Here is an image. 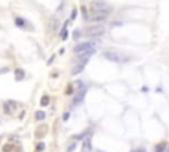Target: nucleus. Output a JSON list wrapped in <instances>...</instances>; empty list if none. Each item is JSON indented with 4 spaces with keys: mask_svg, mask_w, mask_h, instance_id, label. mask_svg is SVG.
<instances>
[{
    "mask_svg": "<svg viewBox=\"0 0 169 152\" xmlns=\"http://www.w3.org/2000/svg\"><path fill=\"white\" fill-rule=\"evenodd\" d=\"M87 37H101L102 35H104V26L102 25H94L91 28H89L85 33Z\"/></svg>",
    "mask_w": 169,
    "mask_h": 152,
    "instance_id": "nucleus-3",
    "label": "nucleus"
},
{
    "mask_svg": "<svg viewBox=\"0 0 169 152\" xmlns=\"http://www.w3.org/2000/svg\"><path fill=\"white\" fill-rule=\"evenodd\" d=\"M91 8H92V11H104V12L110 11V7L103 2H94L91 4Z\"/></svg>",
    "mask_w": 169,
    "mask_h": 152,
    "instance_id": "nucleus-5",
    "label": "nucleus"
},
{
    "mask_svg": "<svg viewBox=\"0 0 169 152\" xmlns=\"http://www.w3.org/2000/svg\"><path fill=\"white\" fill-rule=\"evenodd\" d=\"M49 28H50L53 32L57 31V29H58V19L52 17L50 20H49Z\"/></svg>",
    "mask_w": 169,
    "mask_h": 152,
    "instance_id": "nucleus-10",
    "label": "nucleus"
},
{
    "mask_svg": "<svg viewBox=\"0 0 169 152\" xmlns=\"http://www.w3.org/2000/svg\"><path fill=\"white\" fill-rule=\"evenodd\" d=\"M11 150H12V145H11V144H8V145H7V147H4V148H3V151H4V152H9Z\"/></svg>",
    "mask_w": 169,
    "mask_h": 152,
    "instance_id": "nucleus-25",
    "label": "nucleus"
},
{
    "mask_svg": "<svg viewBox=\"0 0 169 152\" xmlns=\"http://www.w3.org/2000/svg\"><path fill=\"white\" fill-rule=\"evenodd\" d=\"M49 102H50V98H49L48 95H42V97H41V101H40V105L45 107V106L49 105Z\"/></svg>",
    "mask_w": 169,
    "mask_h": 152,
    "instance_id": "nucleus-15",
    "label": "nucleus"
},
{
    "mask_svg": "<svg viewBox=\"0 0 169 152\" xmlns=\"http://www.w3.org/2000/svg\"><path fill=\"white\" fill-rule=\"evenodd\" d=\"M8 70H9V69H8V68H5V69H4V68H3V69H2V70H0V74H4V73H8Z\"/></svg>",
    "mask_w": 169,
    "mask_h": 152,
    "instance_id": "nucleus-26",
    "label": "nucleus"
},
{
    "mask_svg": "<svg viewBox=\"0 0 169 152\" xmlns=\"http://www.w3.org/2000/svg\"><path fill=\"white\" fill-rule=\"evenodd\" d=\"M44 148H45V144H44V143H38V144H37V150H38V151H42Z\"/></svg>",
    "mask_w": 169,
    "mask_h": 152,
    "instance_id": "nucleus-23",
    "label": "nucleus"
},
{
    "mask_svg": "<svg viewBox=\"0 0 169 152\" xmlns=\"http://www.w3.org/2000/svg\"><path fill=\"white\" fill-rule=\"evenodd\" d=\"M46 130H48V127H46V126H40L37 130H36V136H37V138H42L45 135Z\"/></svg>",
    "mask_w": 169,
    "mask_h": 152,
    "instance_id": "nucleus-11",
    "label": "nucleus"
},
{
    "mask_svg": "<svg viewBox=\"0 0 169 152\" xmlns=\"http://www.w3.org/2000/svg\"><path fill=\"white\" fill-rule=\"evenodd\" d=\"M69 118H70V112H64V117H62V119H64V120H68Z\"/></svg>",
    "mask_w": 169,
    "mask_h": 152,
    "instance_id": "nucleus-24",
    "label": "nucleus"
},
{
    "mask_svg": "<svg viewBox=\"0 0 169 152\" xmlns=\"http://www.w3.org/2000/svg\"><path fill=\"white\" fill-rule=\"evenodd\" d=\"M45 112L44 111H36V115H35V118H36V120H38V122H41V120H44L45 119Z\"/></svg>",
    "mask_w": 169,
    "mask_h": 152,
    "instance_id": "nucleus-14",
    "label": "nucleus"
},
{
    "mask_svg": "<svg viewBox=\"0 0 169 152\" xmlns=\"http://www.w3.org/2000/svg\"><path fill=\"white\" fill-rule=\"evenodd\" d=\"M75 148H77V143H71V144L68 147V150H66V152H73V151L75 150Z\"/></svg>",
    "mask_w": 169,
    "mask_h": 152,
    "instance_id": "nucleus-18",
    "label": "nucleus"
},
{
    "mask_svg": "<svg viewBox=\"0 0 169 152\" xmlns=\"http://www.w3.org/2000/svg\"><path fill=\"white\" fill-rule=\"evenodd\" d=\"M81 36H82V32L79 31V29H75V31L73 32V38H74V40H78Z\"/></svg>",
    "mask_w": 169,
    "mask_h": 152,
    "instance_id": "nucleus-17",
    "label": "nucleus"
},
{
    "mask_svg": "<svg viewBox=\"0 0 169 152\" xmlns=\"http://www.w3.org/2000/svg\"><path fill=\"white\" fill-rule=\"evenodd\" d=\"M85 95H86V87H81V90H79V91L77 93V95L74 97V101H73V103H74V105L81 103V102L83 101Z\"/></svg>",
    "mask_w": 169,
    "mask_h": 152,
    "instance_id": "nucleus-6",
    "label": "nucleus"
},
{
    "mask_svg": "<svg viewBox=\"0 0 169 152\" xmlns=\"http://www.w3.org/2000/svg\"><path fill=\"white\" fill-rule=\"evenodd\" d=\"M103 57L108 61H112V62H127L130 61V56L124 54V53H120V52H116V50H107L103 53Z\"/></svg>",
    "mask_w": 169,
    "mask_h": 152,
    "instance_id": "nucleus-1",
    "label": "nucleus"
},
{
    "mask_svg": "<svg viewBox=\"0 0 169 152\" xmlns=\"http://www.w3.org/2000/svg\"><path fill=\"white\" fill-rule=\"evenodd\" d=\"M82 15L86 20H89V16H87V11H86V7H82Z\"/></svg>",
    "mask_w": 169,
    "mask_h": 152,
    "instance_id": "nucleus-19",
    "label": "nucleus"
},
{
    "mask_svg": "<svg viewBox=\"0 0 169 152\" xmlns=\"http://www.w3.org/2000/svg\"><path fill=\"white\" fill-rule=\"evenodd\" d=\"M25 78V71L23 69H16L15 70V79L16 81H23Z\"/></svg>",
    "mask_w": 169,
    "mask_h": 152,
    "instance_id": "nucleus-9",
    "label": "nucleus"
},
{
    "mask_svg": "<svg viewBox=\"0 0 169 152\" xmlns=\"http://www.w3.org/2000/svg\"><path fill=\"white\" fill-rule=\"evenodd\" d=\"M167 143L165 141H163V143H158L156 145V148H155V152H165V150H167Z\"/></svg>",
    "mask_w": 169,
    "mask_h": 152,
    "instance_id": "nucleus-13",
    "label": "nucleus"
},
{
    "mask_svg": "<svg viewBox=\"0 0 169 152\" xmlns=\"http://www.w3.org/2000/svg\"><path fill=\"white\" fill-rule=\"evenodd\" d=\"M95 42L94 41H86V42H79L74 46V53L75 54H82V53L87 52V50H91V49L95 48Z\"/></svg>",
    "mask_w": 169,
    "mask_h": 152,
    "instance_id": "nucleus-2",
    "label": "nucleus"
},
{
    "mask_svg": "<svg viewBox=\"0 0 169 152\" xmlns=\"http://www.w3.org/2000/svg\"><path fill=\"white\" fill-rule=\"evenodd\" d=\"M92 150V145H91V139L90 138H86L83 144H82V152H91Z\"/></svg>",
    "mask_w": 169,
    "mask_h": 152,
    "instance_id": "nucleus-8",
    "label": "nucleus"
},
{
    "mask_svg": "<svg viewBox=\"0 0 169 152\" xmlns=\"http://www.w3.org/2000/svg\"><path fill=\"white\" fill-rule=\"evenodd\" d=\"M107 15L108 12H104V11H94L89 16V20H91V21H104Z\"/></svg>",
    "mask_w": 169,
    "mask_h": 152,
    "instance_id": "nucleus-4",
    "label": "nucleus"
},
{
    "mask_svg": "<svg viewBox=\"0 0 169 152\" xmlns=\"http://www.w3.org/2000/svg\"><path fill=\"white\" fill-rule=\"evenodd\" d=\"M15 24L17 25V26H24V25H25V21H24V20H23L21 17H16V19H15Z\"/></svg>",
    "mask_w": 169,
    "mask_h": 152,
    "instance_id": "nucleus-16",
    "label": "nucleus"
},
{
    "mask_svg": "<svg viewBox=\"0 0 169 152\" xmlns=\"http://www.w3.org/2000/svg\"><path fill=\"white\" fill-rule=\"evenodd\" d=\"M85 66H86V62H78V64L73 68L71 75H77V74H79V73H82L85 69Z\"/></svg>",
    "mask_w": 169,
    "mask_h": 152,
    "instance_id": "nucleus-7",
    "label": "nucleus"
},
{
    "mask_svg": "<svg viewBox=\"0 0 169 152\" xmlns=\"http://www.w3.org/2000/svg\"><path fill=\"white\" fill-rule=\"evenodd\" d=\"M98 152H103V151H98Z\"/></svg>",
    "mask_w": 169,
    "mask_h": 152,
    "instance_id": "nucleus-28",
    "label": "nucleus"
},
{
    "mask_svg": "<svg viewBox=\"0 0 169 152\" xmlns=\"http://www.w3.org/2000/svg\"><path fill=\"white\" fill-rule=\"evenodd\" d=\"M131 152H147V150L143 147H140V148H136V150H132Z\"/></svg>",
    "mask_w": 169,
    "mask_h": 152,
    "instance_id": "nucleus-22",
    "label": "nucleus"
},
{
    "mask_svg": "<svg viewBox=\"0 0 169 152\" xmlns=\"http://www.w3.org/2000/svg\"><path fill=\"white\" fill-rule=\"evenodd\" d=\"M53 59H54V56H52L50 58H49V61H48V65H50L52 62H53Z\"/></svg>",
    "mask_w": 169,
    "mask_h": 152,
    "instance_id": "nucleus-27",
    "label": "nucleus"
},
{
    "mask_svg": "<svg viewBox=\"0 0 169 152\" xmlns=\"http://www.w3.org/2000/svg\"><path fill=\"white\" fill-rule=\"evenodd\" d=\"M75 17H77V9H73V12H71V17H70V20H71V21H74V20H75Z\"/></svg>",
    "mask_w": 169,
    "mask_h": 152,
    "instance_id": "nucleus-20",
    "label": "nucleus"
},
{
    "mask_svg": "<svg viewBox=\"0 0 169 152\" xmlns=\"http://www.w3.org/2000/svg\"><path fill=\"white\" fill-rule=\"evenodd\" d=\"M16 102H13V101H9V102H7V103L4 105V110H7V112H12V110L16 107Z\"/></svg>",
    "mask_w": 169,
    "mask_h": 152,
    "instance_id": "nucleus-12",
    "label": "nucleus"
},
{
    "mask_svg": "<svg viewBox=\"0 0 169 152\" xmlns=\"http://www.w3.org/2000/svg\"><path fill=\"white\" fill-rule=\"evenodd\" d=\"M65 94H68V95H71L73 94V86H69L68 89H66V93Z\"/></svg>",
    "mask_w": 169,
    "mask_h": 152,
    "instance_id": "nucleus-21",
    "label": "nucleus"
}]
</instances>
